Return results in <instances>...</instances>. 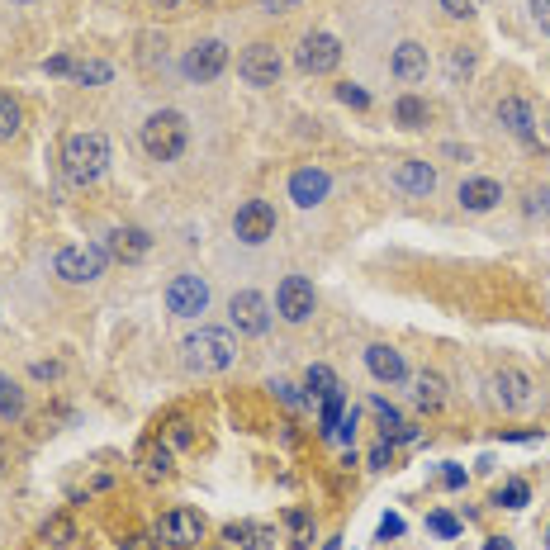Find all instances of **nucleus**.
Segmentation results:
<instances>
[{
	"label": "nucleus",
	"mask_w": 550,
	"mask_h": 550,
	"mask_svg": "<svg viewBox=\"0 0 550 550\" xmlns=\"http://www.w3.org/2000/svg\"><path fill=\"white\" fill-rule=\"evenodd\" d=\"M223 67H228V48H223L219 38H204V43H195V48L181 57V72L190 76V81H214Z\"/></svg>",
	"instance_id": "12"
},
{
	"label": "nucleus",
	"mask_w": 550,
	"mask_h": 550,
	"mask_svg": "<svg viewBox=\"0 0 550 550\" xmlns=\"http://www.w3.org/2000/svg\"><path fill=\"white\" fill-rule=\"evenodd\" d=\"M304 389H309V399H328V394H337V375H332L328 366H313L309 375H304Z\"/></svg>",
	"instance_id": "28"
},
{
	"label": "nucleus",
	"mask_w": 550,
	"mask_h": 550,
	"mask_svg": "<svg viewBox=\"0 0 550 550\" xmlns=\"http://www.w3.org/2000/svg\"><path fill=\"white\" fill-rule=\"evenodd\" d=\"M171 441H190V422H185V418L171 422Z\"/></svg>",
	"instance_id": "45"
},
{
	"label": "nucleus",
	"mask_w": 550,
	"mask_h": 550,
	"mask_svg": "<svg viewBox=\"0 0 550 550\" xmlns=\"http://www.w3.org/2000/svg\"><path fill=\"white\" fill-rule=\"evenodd\" d=\"M527 498H532V489H527L522 479H508V484L498 489V503H503V508H527Z\"/></svg>",
	"instance_id": "30"
},
{
	"label": "nucleus",
	"mask_w": 550,
	"mask_h": 550,
	"mask_svg": "<svg viewBox=\"0 0 550 550\" xmlns=\"http://www.w3.org/2000/svg\"><path fill=\"white\" fill-rule=\"evenodd\" d=\"M280 72H285V62H280V53H275L271 43H252V48L238 57V76L247 86H275Z\"/></svg>",
	"instance_id": "8"
},
{
	"label": "nucleus",
	"mask_w": 550,
	"mask_h": 550,
	"mask_svg": "<svg viewBox=\"0 0 550 550\" xmlns=\"http://www.w3.org/2000/svg\"><path fill=\"white\" fill-rule=\"evenodd\" d=\"M105 271V252L100 247H62L57 252V275L67 280V285H86L95 275Z\"/></svg>",
	"instance_id": "9"
},
{
	"label": "nucleus",
	"mask_w": 550,
	"mask_h": 550,
	"mask_svg": "<svg viewBox=\"0 0 550 550\" xmlns=\"http://www.w3.org/2000/svg\"><path fill=\"white\" fill-rule=\"evenodd\" d=\"M5 465H10V451H5V441H0V470H5Z\"/></svg>",
	"instance_id": "47"
},
{
	"label": "nucleus",
	"mask_w": 550,
	"mask_h": 550,
	"mask_svg": "<svg viewBox=\"0 0 550 550\" xmlns=\"http://www.w3.org/2000/svg\"><path fill=\"white\" fill-rule=\"evenodd\" d=\"M380 536H404V517H385V522H380Z\"/></svg>",
	"instance_id": "41"
},
{
	"label": "nucleus",
	"mask_w": 550,
	"mask_h": 550,
	"mask_svg": "<svg viewBox=\"0 0 550 550\" xmlns=\"http://www.w3.org/2000/svg\"><path fill=\"white\" fill-rule=\"evenodd\" d=\"M15 133H19V105L0 91V143H10Z\"/></svg>",
	"instance_id": "29"
},
{
	"label": "nucleus",
	"mask_w": 550,
	"mask_h": 550,
	"mask_svg": "<svg viewBox=\"0 0 550 550\" xmlns=\"http://www.w3.org/2000/svg\"><path fill=\"white\" fill-rule=\"evenodd\" d=\"M337 100H342V105H356V110H366L370 105V95L361 91V86H351V81L347 86H337Z\"/></svg>",
	"instance_id": "33"
},
{
	"label": "nucleus",
	"mask_w": 550,
	"mask_h": 550,
	"mask_svg": "<svg viewBox=\"0 0 550 550\" xmlns=\"http://www.w3.org/2000/svg\"><path fill=\"white\" fill-rule=\"evenodd\" d=\"M313 309H318V294L304 275H285L280 280V290H275V313L285 318V323H309Z\"/></svg>",
	"instance_id": "4"
},
{
	"label": "nucleus",
	"mask_w": 550,
	"mask_h": 550,
	"mask_svg": "<svg viewBox=\"0 0 550 550\" xmlns=\"http://www.w3.org/2000/svg\"><path fill=\"white\" fill-rule=\"evenodd\" d=\"M389 456H394V451H389V441H380V446L370 451V465H375V470H385V465H389Z\"/></svg>",
	"instance_id": "40"
},
{
	"label": "nucleus",
	"mask_w": 550,
	"mask_h": 550,
	"mask_svg": "<svg viewBox=\"0 0 550 550\" xmlns=\"http://www.w3.org/2000/svg\"><path fill=\"white\" fill-rule=\"evenodd\" d=\"M494 399L508 408V413H522V408L532 404V375H527V370H498Z\"/></svg>",
	"instance_id": "14"
},
{
	"label": "nucleus",
	"mask_w": 550,
	"mask_h": 550,
	"mask_svg": "<svg viewBox=\"0 0 550 550\" xmlns=\"http://www.w3.org/2000/svg\"><path fill=\"white\" fill-rule=\"evenodd\" d=\"M185 143H190V124H185V114H176V110L147 114L143 152L152 157V162H176V157L185 152Z\"/></svg>",
	"instance_id": "2"
},
{
	"label": "nucleus",
	"mask_w": 550,
	"mask_h": 550,
	"mask_svg": "<svg viewBox=\"0 0 550 550\" xmlns=\"http://www.w3.org/2000/svg\"><path fill=\"white\" fill-rule=\"evenodd\" d=\"M394 185H399L404 195H432V190H437V171L427 162H399L394 166Z\"/></svg>",
	"instance_id": "19"
},
{
	"label": "nucleus",
	"mask_w": 550,
	"mask_h": 550,
	"mask_svg": "<svg viewBox=\"0 0 550 550\" xmlns=\"http://www.w3.org/2000/svg\"><path fill=\"white\" fill-rule=\"evenodd\" d=\"M498 124L513 133V138H522V143H536V114L527 100H517V95L498 100Z\"/></svg>",
	"instance_id": "16"
},
{
	"label": "nucleus",
	"mask_w": 550,
	"mask_h": 550,
	"mask_svg": "<svg viewBox=\"0 0 550 550\" xmlns=\"http://www.w3.org/2000/svg\"><path fill=\"white\" fill-rule=\"evenodd\" d=\"M356 422H361V413H356V408H347V413H342V422H337V432H332V437L351 441V437H356Z\"/></svg>",
	"instance_id": "36"
},
{
	"label": "nucleus",
	"mask_w": 550,
	"mask_h": 550,
	"mask_svg": "<svg viewBox=\"0 0 550 550\" xmlns=\"http://www.w3.org/2000/svg\"><path fill=\"white\" fill-rule=\"evenodd\" d=\"M38 541H43V550H72L81 536H76L72 517H48V522H43V532H38Z\"/></svg>",
	"instance_id": "21"
},
{
	"label": "nucleus",
	"mask_w": 550,
	"mask_h": 550,
	"mask_svg": "<svg viewBox=\"0 0 550 550\" xmlns=\"http://www.w3.org/2000/svg\"><path fill=\"white\" fill-rule=\"evenodd\" d=\"M166 309L176 313V318H200L209 309V285H204L200 275H176L166 285Z\"/></svg>",
	"instance_id": "7"
},
{
	"label": "nucleus",
	"mask_w": 550,
	"mask_h": 550,
	"mask_svg": "<svg viewBox=\"0 0 550 550\" xmlns=\"http://www.w3.org/2000/svg\"><path fill=\"white\" fill-rule=\"evenodd\" d=\"M0 418L5 422L24 418V394H19V385L10 380V375H0Z\"/></svg>",
	"instance_id": "27"
},
{
	"label": "nucleus",
	"mask_w": 550,
	"mask_h": 550,
	"mask_svg": "<svg viewBox=\"0 0 550 550\" xmlns=\"http://www.w3.org/2000/svg\"><path fill=\"white\" fill-rule=\"evenodd\" d=\"M119 550H162V541H157V536H129Z\"/></svg>",
	"instance_id": "38"
},
{
	"label": "nucleus",
	"mask_w": 550,
	"mask_h": 550,
	"mask_svg": "<svg viewBox=\"0 0 550 550\" xmlns=\"http://www.w3.org/2000/svg\"><path fill=\"white\" fill-rule=\"evenodd\" d=\"M228 318H233V328L247 332V337H261V332L271 328V309H266V299L257 290H242L228 299Z\"/></svg>",
	"instance_id": "11"
},
{
	"label": "nucleus",
	"mask_w": 550,
	"mask_h": 550,
	"mask_svg": "<svg viewBox=\"0 0 550 550\" xmlns=\"http://www.w3.org/2000/svg\"><path fill=\"white\" fill-rule=\"evenodd\" d=\"M62 166H67V176L76 185H95L105 176V166H110V143L100 133H72L67 147H62Z\"/></svg>",
	"instance_id": "3"
},
{
	"label": "nucleus",
	"mask_w": 550,
	"mask_h": 550,
	"mask_svg": "<svg viewBox=\"0 0 550 550\" xmlns=\"http://www.w3.org/2000/svg\"><path fill=\"white\" fill-rule=\"evenodd\" d=\"M441 399H446V385H441V375H432V370L413 375V404H418V408H441Z\"/></svg>",
	"instance_id": "23"
},
{
	"label": "nucleus",
	"mask_w": 550,
	"mask_h": 550,
	"mask_svg": "<svg viewBox=\"0 0 550 550\" xmlns=\"http://www.w3.org/2000/svg\"><path fill=\"white\" fill-rule=\"evenodd\" d=\"M223 550H261V527L257 522H228L223 527Z\"/></svg>",
	"instance_id": "24"
},
{
	"label": "nucleus",
	"mask_w": 550,
	"mask_h": 550,
	"mask_svg": "<svg viewBox=\"0 0 550 550\" xmlns=\"http://www.w3.org/2000/svg\"><path fill=\"white\" fill-rule=\"evenodd\" d=\"M427 527H432L437 536H456L460 532V522L451 513H432V517H427Z\"/></svg>",
	"instance_id": "35"
},
{
	"label": "nucleus",
	"mask_w": 550,
	"mask_h": 550,
	"mask_svg": "<svg viewBox=\"0 0 550 550\" xmlns=\"http://www.w3.org/2000/svg\"><path fill=\"white\" fill-rule=\"evenodd\" d=\"M532 19L541 34H550V0H532Z\"/></svg>",
	"instance_id": "37"
},
{
	"label": "nucleus",
	"mask_w": 550,
	"mask_h": 550,
	"mask_svg": "<svg viewBox=\"0 0 550 550\" xmlns=\"http://www.w3.org/2000/svg\"><path fill=\"white\" fill-rule=\"evenodd\" d=\"M527 214H550V190H541V195L527 200Z\"/></svg>",
	"instance_id": "39"
},
{
	"label": "nucleus",
	"mask_w": 550,
	"mask_h": 550,
	"mask_svg": "<svg viewBox=\"0 0 550 550\" xmlns=\"http://www.w3.org/2000/svg\"><path fill=\"white\" fill-rule=\"evenodd\" d=\"M546 546H550V532H546Z\"/></svg>",
	"instance_id": "48"
},
{
	"label": "nucleus",
	"mask_w": 550,
	"mask_h": 550,
	"mask_svg": "<svg viewBox=\"0 0 550 550\" xmlns=\"http://www.w3.org/2000/svg\"><path fill=\"white\" fill-rule=\"evenodd\" d=\"M285 536H290L294 550H309L313 546V517L304 508H285Z\"/></svg>",
	"instance_id": "25"
},
{
	"label": "nucleus",
	"mask_w": 550,
	"mask_h": 550,
	"mask_svg": "<svg viewBox=\"0 0 550 550\" xmlns=\"http://www.w3.org/2000/svg\"><path fill=\"white\" fill-rule=\"evenodd\" d=\"M475 72V53H470V48H456V53H451V76H470Z\"/></svg>",
	"instance_id": "32"
},
{
	"label": "nucleus",
	"mask_w": 550,
	"mask_h": 550,
	"mask_svg": "<svg viewBox=\"0 0 550 550\" xmlns=\"http://www.w3.org/2000/svg\"><path fill=\"white\" fill-rule=\"evenodd\" d=\"M138 465H143L147 479H166V475H171V446H162V441H147L143 451H138Z\"/></svg>",
	"instance_id": "22"
},
{
	"label": "nucleus",
	"mask_w": 550,
	"mask_h": 550,
	"mask_svg": "<svg viewBox=\"0 0 550 550\" xmlns=\"http://www.w3.org/2000/svg\"><path fill=\"white\" fill-rule=\"evenodd\" d=\"M62 375V366H53V361H38L34 366V380H57Z\"/></svg>",
	"instance_id": "42"
},
{
	"label": "nucleus",
	"mask_w": 550,
	"mask_h": 550,
	"mask_svg": "<svg viewBox=\"0 0 550 550\" xmlns=\"http://www.w3.org/2000/svg\"><path fill=\"white\" fill-rule=\"evenodd\" d=\"M48 72H53V76H67V72H76V62H72V57H53V62H48Z\"/></svg>",
	"instance_id": "43"
},
{
	"label": "nucleus",
	"mask_w": 550,
	"mask_h": 550,
	"mask_svg": "<svg viewBox=\"0 0 550 550\" xmlns=\"http://www.w3.org/2000/svg\"><path fill=\"white\" fill-rule=\"evenodd\" d=\"M157 541L171 550H195L204 541V517L190 513V508H171V513L157 522Z\"/></svg>",
	"instance_id": "5"
},
{
	"label": "nucleus",
	"mask_w": 550,
	"mask_h": 550,
	"mask_svg": "<svg viewBox=\"0 0 550 550\" xmlns=\"http://www.w3.org/2000/svg\"><path fill=\"white\" fill-rule=\"evenodd\" d=\"M484 550H513V541H503V536H494V541H489V546Z\"/></svg>",
	"instance_id": "46"
},
{
	"label": "nucleus",
	"mask_w": 550,
	"mask_h": 550,
	"mask_svg": "<svg viewBox=\"0 0 550 550\" xmlns=\"http://www.w3.org/2000/svg\"><path fill=\"white\" fill-rule=\"evenodd\" d=\"M147 252H152V238H147L143 228H133V223H124V228H114L110 238H105V257L124 261V266H133V261H143Z\"/></svg>",
	"instance_id": "13"
},
{
	"label": "nucleus",
	"mask_w": 550,
	"mask_h": 550,
	"mask_svg": "<svg viewBox=\"0 0 550 550\" xmlns=\"http://www.w3.org/2000/svg\"><path fill=\"white\" fill-rule=\"evenodd\" d=\"M181 351H185V366L200 370V375H219V370H228L233 361H238V342L219 328L190 332V337L181 342Z\"/></svg>",
	"instance_id": "1"
},
{
	"label": "nucleus",
	"mask_w": 550,
	"mask_h": 550,
	"mask_svg": "<svg viewBox=\"0 0 550 550\" xmlns=\"http://www.w3.org/2000/svg\"><path fill=\"white\" fill-rule=\"evenodd\" d=\"M394 119H399V129H422L432 119V110H427V100H418V95H404L394 105Z\"/></svg>",
	"instance_id": "26"
},
{
	"label": "nucleus",
	"mask_w": 550,
	"mask_h": 550,
	"mask_svg": "<svg viewBox=\"0 0 550 550\" xmlns=\"http://www.w3.org/2000/svg\"><path fill=\"white\" fill-rule=\"evenodd\" d=\"M479 5H484V0H441V10H446V15H456V19H470Z\"/></svg>",
	"instance_id": "34"
},
{
	"label": "nucleus",
	"mask_w": 550,
	"mask_h": 550,
	"mask_svg": "<svg viewBox=\"0 0 550 550\" xmlns=\"http://www.w3.org/2000/svg\"><path fill=\"white\" fill-rule=\"evenodd\" d=\"M394 76H399L404 86L422 81V76H427V48H422V43H399V48H394Z\"/></svg>",
	"instance_id": "20"
},
{
	"label": "nucleus",
	"mask_w": 550,
	"mask_h": 550,
	"mask_svg": "<svg viewBox=\"0 0 550 550\" xmlns=\"http://www.w3.org/2000/svg\"><path fill=\"white\" fill-rule=\"evenodd\" d=\"M503 200V185L489 181V176H475V181L460 185V209H470V214H484V209H494Z\"/></svg>",
	"instance_id": "18"
},
{
	"label": "nucleus",
	"mask_w": 550,
	"mask_h": 550,
	"mask_svg": "<svg viewBox=\"0 0 550 550\" xmlns=\"http://www.w3.org/2000/svg\"><path fill=\"white\" fill-rule=\"evenodd\" d=\"M294 62H299V72H309V76H323L332 72L337 62H342V43L332 34H309L304 43H299V53H294Z\"/></svg>",
	"instance_id": "10"
},
{
	"label": "nucleus",
	"mask_w": 550,
	"mask_h": 550,
	"mask_svg": "<svg viewBox=\"0 0 550 550\" xmlns=\"http://www.w3.org/2000/svg\"><path fill=\"white\" fill-rule=\"evenodd\" d=\"M366 366L370 375L380 380V385H399V380H408V366H404V356L394 347H385V342H375V347H366Z\"/></svg>",
	"instance_id": "17"
},
{
	"label": "nucleus",
	"mask_w": 550,
	"mask_h": 550,
	"mask_svg": "<svg viewBox=\"0 0 550 550\" xmlns=\"http://www.w3.org/2000/svg\"><path fill=\"white\" fill-rule=\"evenodd\" d=\"M233 233H238V242H247V247H261V242L275 238V204L266 200H247L233 214Z\"/></svg>",
	"instance_id": "6"
},
{
	"label": "nucleus",
	"mask_w": 550,
	"mask_h": 550,
	"mask_svg": "<svg viewBox=\"0 0 550 550\" xmlns=\"http://www.w3.org/2000/svg\"><path fill=\"white\" fill-rule=\"evenodd\" d=\"M441 484H446V489H460V484H465V470H456V465H451V470L441 475Z\"/></svg>",
	"instance_id": "44"
},
{
	"label": "nucleus",
	"mask_w": 550,
	"mask_h": 550,
	"mask_svg": "<svg viewBox=\"0 0 550 550\" xmlns=\"http://www.w3.org/2000/svg\"><path fill=\"white\" fill-rule=\"evenodd\" d=\"M328 171H318V166H299L290 176V200L299 204V209H313V204L328 200Z\"/></svg>",
	"instance_id": "15"
},
{
	"label": "nucleus",
	"mask_w": 550,
	"mask_h": 550,
	"mask_svg": "<svg viewBox=\"0 0 550 550\" xmlns=\"http://www.w3.org/2000/svg\"><path fill=\"white\" fill-rule=\"evenodd\" d=\"M76 81H86V86H105L110 81V62H76Z\"/></svg>",
	"instance_id": "31"
}]
</instances>
